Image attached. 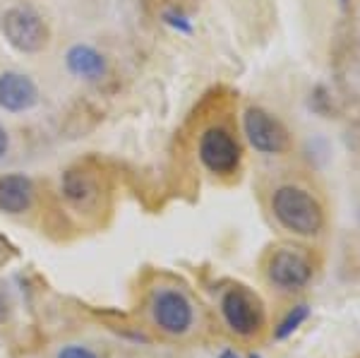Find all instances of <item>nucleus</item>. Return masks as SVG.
Segmentation results:
<instances>
[{
  "instance_id": "ddd939ff",
  "label": "nucleus",
  "mask_w": 360,
  "mask_h": 358,
  "mask_svg": "<svg viewBox=\"0 0 360 358\" xmlns=\"http://www.w3.org/2000/svg\"><path fill=\"white\" fill-rule=\"evenodd\" d=\"M164 22H166V25H171L173 29H178V32H183V34H190V32H193V22H190L185 15L176 13V10L166 13V15H164Z\"/></svg>"
},
{
  "instance_id": "f03ea898",
  "label": "nucleus",
  "mask_w": 360,
  "mask_h": 358,
  "mask_svg": "<svg viewBox=\"0 0 360 358\" xmlns=\"http://www.w3.org/2000/svg\"><path fill=\"white\" fill-rule=\"evenodd\" d=\"M269 212L278 226L298 238H317L327 224L317 195L298 183H283L271 190Z\"/></svg>"
},
{
  "instance_id": "6e6552de",
  "label": "nucleus",
  "mask_w": 360,
  "mask_h": 358,
  "mask_svg": "<svg viewBox=\"0 0 360 358\" xmlns=\"http://www.w3.org/2000/svg\"><path fill=\"white\" fill-rule=\"evenodd\" d=\"M39 103V87L25 72L8 70L0 75V108L8 113L32 111Z\"/></svg>"
},
{
  "instance_id": "dca6fc26",
  "label": "nucleus",
  "mask_w": 360,
  "mask_h": 358,
  "mask_svg": "<svg viewBox=\"0 0 360 358\" xmlns=\"http://www.w3.org/2000/svg\"><path fill=\"white\" fill-rule=\"evenodd\" d=\"M8 147H10V137H8V130L3 128V123H0V159L8 154Z\"/></svg>"
},
{
  "instance_id": "f3484780",
  "label": "nucleus",
  "mask_w": 360,
  "mask_h": 358,
  "mask_svg": "<svg viewBox=\"0 0 360 358\" xmlns=\"http://www.w3.org/2000/svg\"><path fill=\"white\" fill-rule=\"evenodd\" d=\"M0 248H3V238H0Z\"/></svg>"
},
{
  "instance_id": "4468645a",
  "label": "nucleus",
  "mask_w": 360,
  "mask_h": 358,
  "mask_svg": "<svg viewBox=\"0 0 360 358\" xmlns=\"http://www.w3.org/2000/svg\"><path fill=\"white\" fill-rule=\"evenodd\" d=\"M58 358H98V356L91 349H86V346L70 344V346H63V349L58 351Z\"/></svg>"
},
{
  "instance_id": "f257e3e1",
  "label": "nucleus",
  "mask_w": 360,
  "mask_h": 358,
  "mask_svg": "<svg viewBox=\"0 0 360 358\" xmlns=\"http://www.w3.org/2000/svg\"><path fill=\"white\" fill-rule=\"evenodd\" d=\"M147 317L152 327L168 339H190L200 330V305L178 284H159L147 296Z\"/></svg>"
},
{
  "instance_id": "f8f14e48",
  "label": "nucleus",
  "mask_w": 360,
  "mask_h": 358,
  "mask_svg": "<svg viewBox=\"0 0 360 358\" xmlns=\"http://www.w3.org/2000/svg\"><path fill=\"white\" fill-rule=\"evenodd\" d=\"M305 317H307V305H303V303L293 305V308L286 313V317L274 327V339H286L288 334H293L298 330L300 322H305Z\"/></svg>"
},
{
  "instance_id": "39448f33",
  "label": "nucleus",
  "mask_w": 360,
  "mask_h": 358,
  "mask_svg": "<svg viewBox=\"0 0 360 358\" xmlns=\"http://www.w3.org/2000/svg\"><path fill=\"white\" fill-rule=\"evenodd\" d=\"M0 34L17 53H39L49 44V27L27 5H15L0 15Z\"/></svg>"
},
{
  "instance_id": "423d86ee",
  "label": "nucleus",
  "mask_w": 360,
  "mask_h": 358,
  "mask_svg": "<svg viewBox=\"0 0 360 358\" xmlns=\"http://www.w3.org/2000/svg\"><path fill=\"white\" fill-rule=\"evenodd\" d=\"M197 157L214 176H231L240 166V144L221 125H212L202 132Z\"/></svg>"
},
{
  "instance_id": "7ed1b4c3",
  "label": "nucleus",
  "mask_w": 360,
  "mask_h": 358,
  "mask_svg": "<svg viewBox=\"0 0 360 358\" xmlns=\"http://www.w3.org/2000/svg\"><path fill=\"white\" fill-rule=\"evenodd\" d=\"M219 317L224 330L238 342H259L266 332V308L252 288L243 284L226 286L219 296Z\"/></svg>"
},
{
  "instance_id": "20e7f679",
  "label": "nucleus",
  "mask_w": 360,
  "mask_h": 358,
  "mask_svg": "<svg viewBox=\"0 0 360 358\" xmlns=\"http://www.w3.org/2000/svg\"><path fill=\"white\" fill-rule=\"evenodd\" d=\"M262 274L269 288H274L276 293L295 296V293H303L305 288H310V284L315 281L317 262L305 248L278 245L266 255Z\"/></svg>"
},
{
  "instance_id": "1a4fd4ad",
  "label": "nucleus",
  "mask_w": 360,
  "mask_h": 358,
  "mask_svg": "<svg viewBox=\"0 0 360 358\" xmlns=\"http://www.w3.org/2000/svg\"><path fill=\"white\" fill-rule=\"evenodd\" d=\"M34 183L25 173H5L0 176V212L5 215H25L34 202Z\"/></svg>"
},
{
  "instance_id": "2eb2a0df",
  "label": "nucleus",
  "mask_w": 360,
  "mask_h": 358,
  "mask_svg": "<svg viewBox=\"0 0 360 358\" xmlns=\"http://www.w3.org/2000/svg\"><path fill=\"white\" fill-rule=\"evenodd\" d=\"M8 315H10V301H8V293H5L3 281H0V325L8 320Z\"/></svg>"
},
{
  "instance_id": "9d476101",
  "label": "nucleus",
  "mask_w": 360,
  "mask_h": 358,
  "mask_svg": "<svg viewBox=\"0 0 360 358\" xmlns=\"http://www.w3.org/2000/svg\"><path fill=\"white\" fill-rule=\"evenodd\" d=\"M63 195L77 210H91L101 198V188H98V181L91 173L68 171L65 178H63Z\"/></svg>"
},
{
  "instance_id": "9b49d317",
  "label": "nucleus",
  "mask_w": 360,
  "mask_h": 358,
  "mask_svg": "<svg viewBox=\"0 0 360 358\" xmlns=\"http://www.w3.org/2000/svg\"><path fill=\"white\" fill-rule=\"evenodd\" d=\"M65 65L72 75L82 79H98L106 72V60L96 49L86 44H75L65 53Z\"/></svg>"
},
{
  "instance_id": "0eeeda50",
  "label": "nucleus",
  "mask_w": 360,
  "mask_h": 358,
  "mask_svg": "<svg viewBox=\"0 0 360 358\" xmlns=\"http://www.w3.org/2000/svg\"><path fill=\"white\" fill-rule=\"evenodd\" d=\"M243 130L248 142L262 154H283L288 149V130L264 108L250 106L243 115Z\"/></svg>"
}]
</instances>
